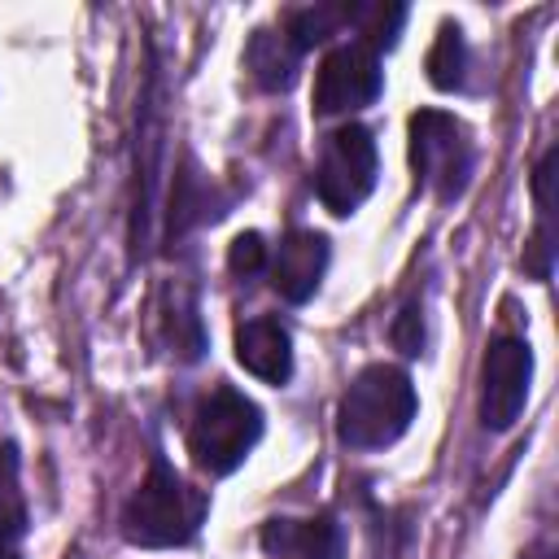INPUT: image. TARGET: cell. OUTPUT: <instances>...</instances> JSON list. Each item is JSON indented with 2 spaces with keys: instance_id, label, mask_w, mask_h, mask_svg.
Segmentation results:
<instances>
[{
  "instance_id": "cell-1",
  "label": "cell",
  "mask_w": 559,
  "mask_h": 559,
  "mask_svg": "<svg viewBox=\"0 0 559 559\" xmlns=\"http://www.w3.org/2000/svg\"><path fill=\"white\" fill-rule=\"evenodd\" d=\"M415 411H419V393L411 376L393 362H371L341 393L336 441L349 450H389L393 441L406 437Z\"/></svg>"
},
{
  "instance_id": "cell-2",
  "label": "cell",
  "mask_w": 559,
  "mask_h": 559,
  "mask_svg": "<svg viewBox=\"0 0 559 559\" xmlns=\"http://www.w3.org/2000/svg\"><path fill=\"white\" fill-rule=\"evenodd\" d=\"M205 511H210V498L201 489H192L166 459H153L148 476L127 498L118 524H122V537L131 546L170 550V546H188L201 533Z\"/></svg>"
},
{
  "instance_id": "cell-3",
  "label": "cell",
  "mask_w": 559,
  "mask_h": 559,
  "mask_svg": "<svg viewBox=\"0 0 559 559\" xmlns=\"http://www.w3.org/2000/svg\"><path fill=\"white\" fill-rule=\"evenodd\" d=\"M262 441V411L231 384H214L188 419V454L205 476H231Z\"/></svg>"
},
{
  "instance_id": "cell-4",
  "label": "cell",
  "mask_w": 559,
  "mask_h": 559,
  "mask_svg": "<svg viewBox=\"0 0 559 559\" xmlns=\"http://www.w3.org/2000/svg\"><path fill=\"white\" fill-rule=\"evenodd\" d=\"M411 170L424 192L441 205H454L476 170L472 131L445 109H415L411 114Z\"/></svg>"
},
{
  "instance_id": "cell-5",
  "label": "cell",
  "mask_w": 559,
  "mask_h": 559,
  "mask_svg": "<svg viewBox=\"0 0 559 559\" xmlns=\"http://www.w3.org/2000/svg\"><path fill=\"white\" fill-rule=\"evenodd\" d=\"M376 170H380V153H376V135L362 122H345L323 140L319 166H314V192L323 201L328 214L349 218L376 188Z\"/></svg>"
},
{
  "instance_id": "cell-6",
  "label": "cell",
  "mask_w": 559,
  "mask_h": 559,
  "mask_svg": "<svg viewBox=\"0 0 559 559\" xmlns=\"http://www.w3.org/2000/svg\"><path fill=\"white\" fill-rule=\"evenodd\" d=\"M533 384V349L520 336H493L480 362V424L489 432H507Z\"/></svg>"
},
{
  "instance_id": "cell-7",
  "label": "cell",
  "mask_w": 559,
  "mask_h": 559,
  "mask_svg": "<svg viewBox=\"0 0 559 559\" xmlns=\"http://www.w3.org/2000/svg\"><path fill=\"white\" fill-rule=\"evenodd\" d=\"M380 92H384L380 57L371 48H362L358 39L328 48V57L314 70V114L319 118L354 114V109L371 105Z\"/></svg>"
},
{
  "instance_id": "cell-8",
  "label": "cell",
  "mask_w": 559,
  "mask_h": 559,
  "mask_svg": "<svg viewBox=\"0 0 559 559\" xmlns=\"http://www.w3.org/2000/svg\"><path fill=\"white\" fill-rule=\"evenodd\" d=\"M328 262H332L328 236H323V231H310V227H293V231L280 240L275 258L266 262L271 288H275L288 306H301V301H310V297L319 293V284H323V275H328Z\"/></svg>"
},
{
  "instance_id": "cell-9",
  "label": "cell",
  "mask_w": 559,
  "mask_h": 559,
  "mask_svg": "<svg viewBox=\"0 0 559 559\" xmlns=\"http://www.w3.org/2000/svg\"><path fill=\"white\" fill-rule=\"evenodd\" d=\"M258 542L271 559H341L345 550V533L332 515H310V520L275 515L262 524Z\"/></svg>"
},
{
  "instance_id": "cell-10",
  "label": "cell",
  "mask_w": 559,
  "mask_h": 559,
  "mask_svg": "<svg viewBox=\"0 0 559 559\" xmlns=\"http://www.w3.org/2000/svg\"><path fill=\"white\" fill-rule=\"evenodd\" d=\"M236 362L266 380V384H288L293 380V336L280 319L271 314H258V319H245L236 328Z\"/></svg>"
},
{
  "instance_id": "cell-11",
  "label": "cell",
  "mask_w": 559,
  "mask_h": 559,
  "mask_svg": "<svg viewBox=\"0 0 559 559\" xmlns=\"http://www.w3.org/2000/svg\"><path fill=\"white\" fill-rule=\"evenodd\" d=\"M555 166H559V148L550 144L537 166H533V210H537V223H533V236L524 245V271L533 280H550L555 271Z\"/></svg>"
},
{
  "instance_id": "cell-12",
  "label": "cell",
  "mask_w": 559,
  "mask_h": 559,
  "mask_svg": "<svg viewBox=\"0 0 559 559\" xmlns=\"http://www.w3.org/2000/svg\"><path fill=\"white\" fill-rule=\"evenodd\" d=\"M301 48L280 31V26H258L245 44V70L262 92H288L301 70Z\"/></svg>"
},
{
  "instance_id": "cell-13",
  "label": "cell",
  "mask_w": 559,
  "mask_h": 559,
  "mask_svg": "<svg viewBox=\"0 0 559 559\" xmlns=\"http://www.w3.org/2000/svg\"><path fill=\"white\" fill-rule=\"evenodd\" d=\"M218 214H223V201L214 183L188 162V170L175 175V192H170V236L188 231L192 223H214Z\"/></svg>"
},
{
  "instance_id": "cell-14",
  "label": "cell",
  "mask_w": 559,
  "mask_h": 559,
  "mask_svg": "<svg viewBox=\"0 0 559 559\" xmlns=\"http://www.w3.org/2000/svg\"><path fill=\"white\" fill-rule=\"evenodd\" d=\"M428 83L437 92H459L463 79H467V39H463V26L459 22H441L432 48H428Z\"/></svg>"
},
{
  "instance_id": "cell-15",
  "label": "cell",
  "mask_w": 559,
  "mask_h": 559,
  "mask_svg": "<svg viewBox=\"0 0 559 559\" xmlns=\"http://www.w3.org/2000/svg\"><path fill=\"white\" fill-rule=\"evenodd\" d=\"M26 533V498L17 485V445L0 441V537L22 542Z\"/></svg>"
},
{
  "instance_id": "cell-16",
  "label": "cell",
  "mask_w": 559,
  "mask_h": 559,
  "mask_svg": "<svg viewBox=\"0 0 559 559\" xmlns=\"http://www.w3.org/2000/svg\"><path fill=\"white\" fill-rule=\"evenodd\" d=\"M406 26V4H358V17H354V31H358V44L371 48V52H384L397 44Z\"/></svg>"
},
{
  "instance_id": "cell-17",
  "label": "cell",
  "mask_w": 559,
  "mask_h": 559,
  "mask_svg": "<svg viewBox=\"0 0 559 559\" xmlns=\"http://www.w3.org/2000/svg\"><path fill=\"white\" fill-rule=\"evenodd\" d=\"M271 262V249L262 240V231H240L231 245H227V271L245 284V280H258Z\"/></svg>"
},
{
  "instance_id": "cell-18",
  "label": "cell",
  "mask_w": 559,
  "mask_h": 559,
  "mask_svg": "<svg viewBox=\"0 0 559 559\" xmlns=\"http://www.w3.org/2000/svg\"><path fill=\"white\" fill-rule=\"evenodd\" d=\"M389 336H393V345H397L406 358H419V354H424V306H419V301H406V306L397 310Z\"/></svg>"
},
{
  "instance_id": "cell-19",
  "label": "cell",
  "mask_w": 559,
  "mask_h": 559,
  "mask_svg": "<svg viewBox=\"0 0 559 559\" xmlns=\"http://www.w3.org/2000/svg\"><path fill=\"white\" fill-rule=\"evenodd\" d=\"M520 559H555V550H550L546 542H537V546H528V550H524Z\"/></svg>"
},
{
  "instance_id": "cell-20",
  "label": "cell",
  "mask_w": 559,
  "mask_h": 559,
  "mask_svg": "<svg viewBox=\"0 0 559 559\" xmlns=\"http://www.w3.org/2000/svg\"><path fill=\"white\" fill-rule=\"evenodd\" d=\"M0 559H22V555H17V542H13V537H0Z\"/></svg>"
}]
</instances>
